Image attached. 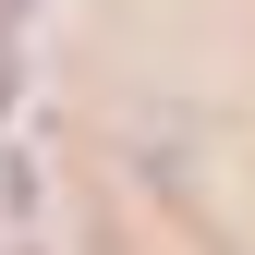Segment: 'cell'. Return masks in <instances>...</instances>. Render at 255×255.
Instances as JSON below:
<instances>
[{
  "mask_svg": "<svg viewBox=\"0 0 255 255\" xmlns=\"http://www.w3.org/2000/svg\"><path fill=\"white\" fill-rule=\"evenodd\" d=\"M24 207H37V170H24V158H0V219H12V231H24Z\"/></svg>",
  "mask_w": 255,
  "mask_h": 255,
  "instance_id": "obj_1",
  "label": "cell"
},
{
  "mask_svg": "<svg viewBox=\"0 0 255 255\" xmlns=\"http://www.w3.org/2000/svg\"><path fill=\"white\" fill-rule=\"evenodd\" d=\"M12 255H37V243H12Z\"/></svg>",
  "mask_w": 255,
  "mask_h": 255,
  "instance_id": "obj_2",
  "label": "cell"
}]
</instances>
